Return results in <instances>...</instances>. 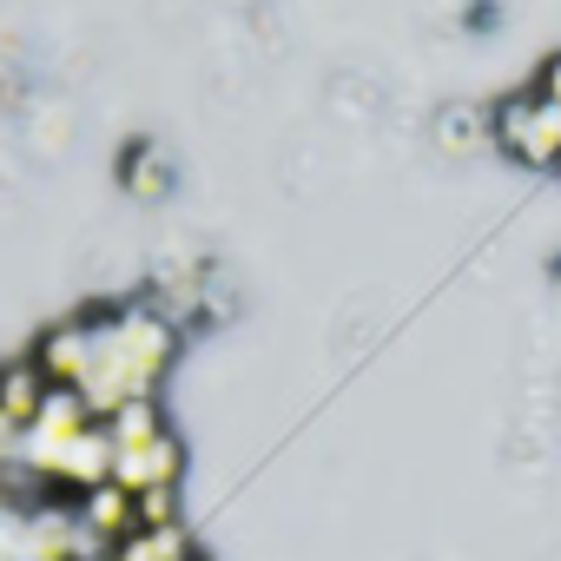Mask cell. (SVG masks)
I'll return each instance as SVG.
<instances>
[{"label": "cell", "instance_id": "obj_13", "mask_svg": "<svg viewBox=\"0 0 561 561\" xmlns=\"http://www.w3.org/2000/svg\"><path fill=\"white\" fill-rule=\"evenodd\" d=\"M198 561H205V554H198Z\"/></svg>", "mask_w": 561, "mask_h": 561}, {"label": "cell", "instance_id": "obj_4", "mask_svg": "<svg viewBox=\"0 0 561 561\" xmlns=\"http://www.w3.org/2000/svg\"><path fill=\"white\" fill-rule=\"evenodd\" d=\"M73 508H80V528L113 554L126 535H139V495L133 489H119V482H100V489H87V495H73Z\"/></svg>", "mask_w": 561, "mask_h": 561}, {"label": "cell", "instance_id": "obj_11", "mask_svg": "<svg viewBox=\"0 0 561 561\" xmlns=\"http://www.w3.org/2000/svg\"><path fill=\"white\" fill-rule=\"evenodd\" d=\"M14 449H21V430L8 423V410H0V469H8V462H14Z\"/></svg>", "mask_w": 561, "mask_h": 561}, {"label": "cell", "instance_id": "obj_10", "mask_svg": "<svg viewBox=\"0 0 561 561\" xmlns=\"http://www.w3.org/2000/svg\"><path fill=\"white\" fill-rule=\"evenodd\" d=\"M535 93H541L548 106H561V54H548V60H541V73H535Z\"/></svg>", "mask_w": 561, "mask_h": 561}, {"label": "cell", "instance_id": "obj_1", "mask_svg": "<svg viewBox=\"0 0 561 561\" xmlns=\"http://www.w3.org/2000/svg\"><path fill=\"white\" fill-rule=\"evenodd\" d=\"M179 357V324L152 305H113V311H93V357L80 370V397L87 410L106 423L119 416L126 403L139 397H159V377L172 370Z\"/></svg>", "mask_w": 561, "mask_h": 561}, {"label": "cell", "instance_id": "obj_5", "mask_svg": "<svg viewBox=\"0 0 561 561\" xmlns=\"http://www.w3.org/2000/svg\"><path fill=\"white\" fill-rule=\"evenodd\" d=\"M47 397H54V377L34 364V351L14 357V364H0V410H8L14 430H34V416H41Z\"/></svg>", "mask_w": 561, "mask_h": 561}, {"label": "cell", "instance_id": "obj_8", "mask_svg": "<svg viewBox=\"0 0 561 561\" xmlns=\"http://www.w3.org/2000/svg\"><path fill=\"white\" fill-rule=\"evenodd\" d=\"M185 508H179V489H146L139 495V528H179Z\"/></svg>", "mask_w": 561, "mask_h": 561}, {"label": "cell", "instance_id": "obj_9", "mask_svg": "<svg viewBox=\"0 0 561 561\" xmlns=\"http://www.w3.org/2000/svg\"><path fill=\"white\" fill-rule=\"evenodd\" d=\"M476 126H482V113H476V106L443 113V146H449V152H469V146H476Z\"/></svg>", "mask_w": 561, "mask_h": 561}, {"label": "cell", "instance_id": "obj_6", "mask_svg": "<svg viewBox=\"0 0 561 561\" xmlns=\"http://www.w3.org/2000/svg\"><path fill=\"white\" fill-rule=\"evenodd\" d=\"M113 561H198V548H192V528L179 522V528H139V535H126L113 548Z\"/></svg>", "mask_w": 561, "mask_h": 561}, {"label": "cell", "instance_id": "obj_7", "mask_svg": "<svg viewBox=\"0 0 561 561\" xmlns=\"http://www.w3.org/2000/svg\"><path fill=\"white\" fill-rule=\"evenodd\" d=\"M119 179H126V192H139V198H165L172 165H165V152H159V146H133V152H126V165H119Z\"/></svg>", "mask_w": 561, "mask_h": 561}, {"label": "cell", "instance_id": "obj_3", "mask_svg": "<svg viewBox=\"0 0 561 561\" xmlns=\"http://www.w3.org/2000/svg\"><path fill=\"white\" fill-rule=\"evenodd\" d=\"M113 482L133 489V495H146V489H179V482H185V449H179V436L159 430V436H146V443L113 449Z\"/></svg>", "mask_w": 561, "mask_h": 561}, {"label": "cell", "instance_id": "obj_12", "mask_svg": "<svg viewBox=\"0 0 561 561\" xmlns=\"http://www.w3.org/2000/svg\"><path fill=\"white\" fill-rule=\"evenodd\" d=\"M0 561H8V554H0Z\"/></svg>", "mask_w": 561, "mask_h": 561}, {"label": "cell", "instance_id": "obj_2", "mask_svg": "<svg viewBox=\"0 0 561 561\" xmlns=\"http://www.w3.org/2000/svg\"><path fill=\"white\" fill-rule=\"evenodd\" d=\"M489 133H495V146H502L508 159H522V165H561V106H548L541 93L502 100L495 119H489Z\"/></svg>", "mask_w": 561, "mask_h": 561}]
</instances>
